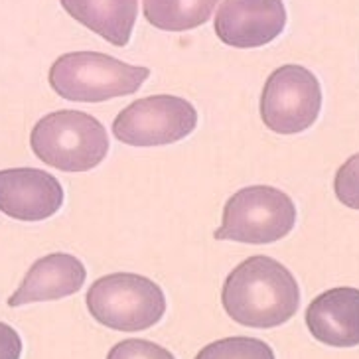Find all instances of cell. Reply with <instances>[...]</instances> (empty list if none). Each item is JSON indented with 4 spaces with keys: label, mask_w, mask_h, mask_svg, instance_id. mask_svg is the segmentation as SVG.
<instances>
[{
    "label": "cell",
    "mask_w": 359,
    "mask_h": 359,
    "mask_svg": "<svg viewBox=\"0 0 359 359\" xmlns=\"http://www.w3.org/2000/svg\"><path fill=\"white\" fill-rule=\"evenodd\" d=\"M222 304L233 322L269 330L283 326L298 312L300 288L285 264L255 255L225 276Z\"/></svg>",
    "instance_id": "cell-1"
},
{
    "label": "cell",
    "mask_w": 359,
    "mask_h": 359,
    "mask_svg": "<svg viewBox=\"0 0 359 359\" xmlns=\"http://www.w3.org/2000/svg\"><path fill=\"white\" fill-rule=\"evenodd\" d=\"M150 77L144 65H130L99 52L60 55L50 67V87L65 101L101 103L137 93Z\"/></svg>",
    "instance_id": "cell-2"
},
{
    "label": "cell",
    "mask_w": 359,
    "mask_h": 359,
    "mask_svg": "<svg viewBox=\"0 0 359 359\" xmlns=\"http://www.w3.org/2000/svg\"><path fill=\"white\" fill-rule=\"evenodd\" d=\"M36 158L62 172H89L109 152L103 123L83 111H53L42 116L30 133Z\"/></svg>",
    "instance_id": "cell-3"
},
{
    "label": "cell",
    "mask_w": 359,
    "mask_h": 359,
    "mask_svg": "<svg viewBox=\"0 0 359 359\" xmlns=\"http://www.w3.org/2000/svg\"><path fill=\"white\" fill-rule=\"evenodd\" d=\"M85 304L101 326L116 332H142L158 324L166 296L154 280L135 273H115L89 286Z\"/></svg>",
    "instance_id": "cell-4"
},
{
    "label": "cell",
    "mask_w": 359,
    "mask_h": 359,
    "mask_svg": "<svg viewBox=\"0 0 359 359\" xmlns=\"http://www.w3.org/2000/svg\"><path fill=\"white\" fill-rule=\"evenodd\" d=\"M296 223V205L273 186H247L225 201L217 241L269 245L285 239Z\"/></svg>",
    "instance_id": "cell-5"
},
{
    "label": "cell",
    "mask_w": 359,
    "mask_h": 359,
    "mask_svg": "<svg viewBox=\"0 0 359 359\" xmlns=\"http://www.w3.org/2000/svg\"><path fill=\"white\" fill-rule=\"evenodd\" d=\"M322 87L310 69L296 64L276 67L261 93L259 113L264 127L276 135H298L320 116Z\"/></svg>",
    "instance_id": "cell-6"
},
{
    "label": "cell",
    "mask_w": 359,
    "mask_h": 359,
    "mask_svg": "<svg viewBox=\"0 0 359 359\" xmlns=\"http://www.w3.org/2000/svg\"><path fill=\"white\" fill-rule=\"evenodd\" d=\"M198 127V111L176 95H150L133 101L113 121V135L128 147L174 144Z\"/></svg>",
    "instance_id": "cell-7"
},
{
    "label": "cell",
    "mask_w": 359,
    "mask_h": 359,
    "mask_svg": "<svg viewBox=\"0 0 359 359\" xmlns=\"http://www.w3.org/2000/svg\"><path fill=\"white\" fill-rule=\"evenodd\" d=\"M283 0H223L215 12L213 28L225 46L253 50L271 43L285 32Z\"/></svg>",
    "instance_id": "cell-8"
},
{
    "label": "cell",
    "mask_w": 359,
    "mask_h": 359,
    "mask_svg": "<svg viewBox=\"0 0 359 359\" xmlns=\"http://www.w3.org/2000/svg\"><path fill=\"white\" fill-rule=\"evenodd\" d=\"M64 198V186L46 170H0V212L12 219H50L62 210Z\"/></svg>",
    "instance_id": "cell-9"
},
{
    "label": "cell",
    "mask_w": 359,
    "mask_h": 359,
    "mask_svg": "<svg viewBox=\"0 0 359 359\" xmlns=\"http://www.w3.org/2000/svg\"><path fill=\"white\" fill-rule=\"evenodd\" d=\"M310 334L332 348L359 346V288L338 286L318 294L306 308Z\"/></svg>",
    "instance_id": "cell-10"
},
{
    "label": "cell",
    "mask_w": 359,
    "mask_h": 359,
    "mask_svg": "<svg viewBox=\"0 0 359 359\" xmlns=\"http://www.w3.org/2000/svg\"><path fill=\"white\" fill-rule=\"evenodd\" d=\"M85 278L87 269L77 257L67 253L46 255L30 266L20 286L8 298V306L18 308L72 296L83 288Z\"/></svg>",
    "instance_id": "cell-11"
},
{
    "label": "cell",
    "mask_w": 359,
    "mask_h": 359,
    "mask_svg": "<svg viewBox=\"0 0 359 359\" xmlns=\"http://www.w3.org/2000/svg\"><path fill=\"white\" fill-rule=\"evenodd\" d=\"M64 11L113 46H127L138 16V0H60Z\"/></svg>",
    "instance_id": "cell-12"
},
{
    "label": "cell",
    "mask_w": 359,
    "mask_h": 359,
    "mask_svg": "<svg viewBox=\"0 0 359 359\" xmlns=\"http://www.w3.org/2000/svg\"><path fill=\"white\" fill-rule=\"evenodd\" d=\"M219 0H142L144 18L164 32H186L212 18Z\"/></svg>",
    "instance_id": "cell-13"
},
{
    "label": "cell",
    "mask_w": 359,
    "mask_h": 359,
    "mask_svg": "<svg viewBox=\"0 0 359 359\" xmlns=\"http://www.w3.org/2000/svg\"><path fill=\"white\" fill-rule=\"evenodd\" d=\"M194 359H276L273 348L263 339L231 336L215 339L201 348Z\"/></svg>",
    "instance_id": "cell-14"
},
{
    "label": "cell",
    "mask_w": 359,
    "mask_h": 359,
    "mask_svg": "<svg viewBox=\"0 0 359 359\" xmlns=\"http://www.w3.org/2000/svg\"><path fill=\"white\" fill-rule=\"evenodd\" d=\"M334 191L346 208L359 212V152L339 166L334 180Z\"/></svg>",
    "instance_id": "cell-15"
},
{
    "label": "cell",
    "mask_w": 359,
    "mask_h": 359,
    "mask_svg": "<svg viewBox=\"0 0 359 359\" xmlns=\"http://www.w3.org/2000/svg\"><path fill=\"white\" fill-rule=\"evenodd\" d=\"M107 359H176L174 353L148 339H123L109 349Z\"/></svg>",
    "instance_id": "cell-16"
},
{
    "label": "cell",
    "mask_w": 359,
    "mask_h": 359,
    "mask_svg": "<svg viewBox=\"0 0 359 359\" xmlns=\"http://www.w3.org/2000/svg\"><path fill=\"white\" fill-rule=\"evenodd\" d=\"M22 339L18 332L8 324L0 322V359H20Z\"/></svg>",
    "instance_id": "cell-17"
}]
</instances>
